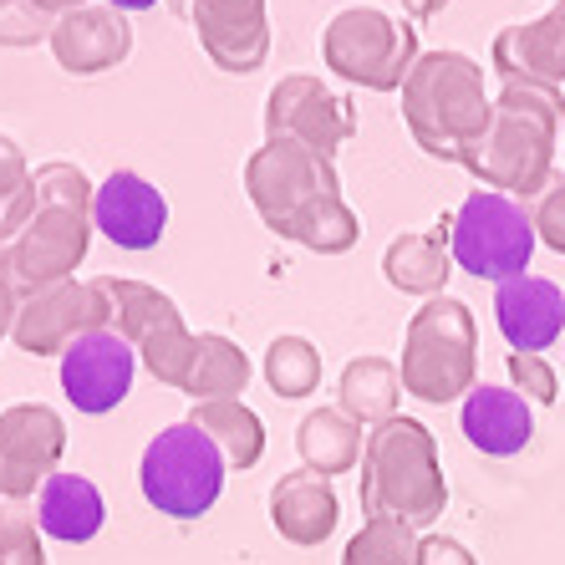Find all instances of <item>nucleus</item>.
<instances>
[{"instance_id": "f257e3e1", "label": "nucleus", "mask_w": 565, "mask_h": 565, "mask_svg": "<svg viewBox=\"0 0 565 565\" xmlns=\"http://www.w3.org/2000/svg\"><path fill=\"white\" fill-rule=\"evenodd\" d=\"M565 97L561 87L535 77H500L494 93V118L489 128L463 148L459 169L494 194H510L520 204L540 199L555 179V153H561Z\"/></svg>"}, {"instance_id": "f03ea898", "label": "nucleus", "mask_w": 565, "mask_h": 565, "mask_svg": "<svg viewBox=\"0 0 565 565\" xmlns=\"http://www.w3.org/2000/svg\"><path fill=\"white\" fill-rule=\"evenodd\" d=\"M448 510V479L428 423L387 418L367 434L362 448V514L367 520H403L413 530L438 525Z\"/></svg>"}, {"instance_id": "7ed1b4c3", "label": "nucleus", "mask_w": 565, "mask_h": 565, "mask_svg": "<svg viewBox=\"0 0 565 565\" xmlns=\"http://www.w3.org/2000/svg\"><path fill=\"white\" fill-rule=\"evenodd\" d=\"M494 118V97L484 93V66L469 52L438 46L413 62L403 82V122L428 158L459 163L463 148Z\"/></svg>"}, {"instance_id": "20e7f679", "label": "nucleus", "mask_w": 565, "mask_h": 565, "mask_svg": "<svg viewBox=\"0 0 565 565\" xmlns=\"http://www.w3.org/2000/svg\"><path fill=\"white\" fill-rule=\"evenodd\" d=\"M403 393L418 403H459L479 387V327L459 296H434L413 311L403 331Z\"/></svg>"}, {"instance_id": "39448f33", "label": "nucleus", "mask_w": 565, "mask_h": 565, "mask_svg": "<svg viewBox=\"0 0 565 565\" xmlns=\"http://www.w3.org/2000/svg\"><path fill=\"white\" fill-rule=\"evenodd\" d=\"M418 56V31L377 6H347L321 31V66L367 93H403Z\"/></svg>"}, {"instance_id": "423d86ee", "label": "nucleus", "mask_w": 565, "mask_h": 565, "mask_svg": "<svg viewBox=\"0 0 565 565\" xmlns=\"http://www.w3.org/2000/svg\"><path fill=\"white\" fill-rule=\"evenodd\" d=\"M224 454L199 434L194 423H169L163 434L148 438L143 463H138V489L158 514L169 520H199L210 514L224 494Z\"/></svg>"}, {"instance_id": "0eeeda50", "label": "nucleus", "mask_w": 565, "mask_h": 565, "mask_svg": "<svg viewBox=\"0 0 565 565\" xmlns=\"http://www.w3.org/2000/svg\"><path fill=\"white\" fill-rule=\"evenodd\" d=\"M535 220L520 199L494 194V189H473L459 204V214H448V250L463 276L479 280H504L525 276L530 255H535Z\"/></svg>"}, {"instance_id": "6e6552de", "label": "nucleus", "mask_w": 565, "mask_h": 565, "mask_svg": "<svg viewBox=\"0 0 565 565\" xmlns=\"http://www.w3.org/2000/svg\"><path fill=\"white\" fill-rule=\"evenodd\" d=\"M245 194L265 220V230L290 239L316 204L342 194V179H337L331 158L311 153L301 143H286V138H265V148H255L250 163H245Z\"/></svg>"}, {"instance_id": "1a4fd4ad", "label": "nucleus", "mask_w": 565, "mask_h": 565, "mask_svg": "<svg viewBox=\"0 0 565 565\" xmlns=\"http://www.w3.org/2000/svg\"><path fill=\"white\" fill-rule=\"evenodd\" d=\"M93 210L77 204H36L21 235L0 250V270L11 276L21 296H36L46 286L77 280V265L93 250Z\"/></svg>"}, {"instance_id": "9d476101", "label": "nucleus", "mask_w": 565, "mask_h": 565, "mask_svg": "<svg viewBox=\"0 0 565 565\" xmlns=\"http://www.w3.org/2000/svg\"><path fill=\"white\" fill-rule=\"evenodd\" d=\"M265 138H286V143H301L321 158H337V148L356 138L352 103L306 72L280 77L265 93Z\"/></svg>"}, {"instance_id": "9b49d317", "label": "nucleus", "mask_w": 565, "mask_h": 565, "mask_svg": "<svg viewBox=\"0 0 565 565\" xmlns=\"http://www.w3.org/2000/svg\"><path fill=\"white\" fill-rule=\"evenodd\" d=\"M113 316L97 280H62V286H46L36 296H21V311H15L11 342L31 356H62L66 347L87 337V331H103Z\"/></svg>"}, {"instance_id": "f8f14e48", "label": "nucleus", "mask_w": 565, "mask_h": 565, "mask_svg": "<svg viewBox=\"0 0 565 565\" xmlns=\"http://www.w3.org/2000/svg\"><path fill=\"white\" fill-rule=\"evenodd\" d=\"M66 423L46 403H15L0 413V473H6V500H31L41 484L62 469Z\"/></svg>"}, {"instance_id": "ddd939ff", "label": "nucleus", "mask_w": 565, "mask_h": 565, "mask_svg": "<svg viewBox=\"0 0 565 565\" xmlns=\"http://www.w3.org/2000/svg\"><path fill=\"white\" fill-rule=\"evenodd\" d=\"M132 377H138V352L113 327L87 331L62 352V393L87 418H103L118 408L132 393Z\"/></svg>"}, {"instance_id": "4468645a", "label": "nucleus", "mask_w": 565, "mask_h": 565, "mask_svg": "<svg viewBox=\"0 0 565 565\" xmlns=\"http://www.w3.org/2000/svg\"><path fill=\"white\" fill-rule=\"evenodd\" d=\"M93 230L118 250H153L169 235V199L138 169H113L93 194Z\"/></svg>"}, {"instance_id": "2eb2a0df", "label": "nucleus", "mask_w": 565, "mask_h": 565, "mask_svg": "<svg viewBox=\"0 0 565 565\" xmlns=\"http://www.w3.org/2000/svg\"><path fill=\"white\" fill-rule=\"evenodd\" d=\"M199 46L220 72L250 77L270 56V15L265 0H194Z\"/></svg>"}, {"instance_id": "dca6fc26", "label": "nucleus", "mask_w": 565, "mask_h": 565, "mask_svg": "<svg viewBox=\"0 0 565 565\" xmlns=\"http://www.w3.org/2000/svg\"><path fill=\"white\" fill-rule=\"evenodd\" d=\"M46 46H52L56 66H62L66 77H103V72L128 62L132 26H128V15L113 11V6H77V11H66L52 21Z\"/></svg>"}, {"instance_id": "f3484780", "label": "nucleus", "mask_w": 565, "mask_h": 565, "mask_svg": "<svg viewBox=\"0 0 565 565\" xmlns=\"http://www.w3.org/2000/svg\"><path fill=\"white\" fill-rule=\"evenodd\" d=\"M494 327L510 352H545L565 331V290L545 276H514L494 286Z\"/></svg>"}, {"instance_id": "a211bd4d", "label": "nucleus", "mask_w": 565, "mask_h": 565, "mask_svg": "<svg viewBox=\"0 0 565 565\" xmlns=\"http://www.w3.org/2000/svg\"><path fill=\"white\" fill-rule=\"evenodd\" d=\"M459 428L469 438V448H479L484 459H514L525 454L535 438V403L514 393V387H473L459 408Z\"/></svg>"}, {"instance_id": "6ab92c4d", "label": "nucleus", "mask_w": 565, "mask_h": 565, "mask_svg": "<svg viewBox=\"0 0 565 565\" xmlns=\"http://www.w3.org/2000/svg\"><path fill=\"white\" fill-rule=\"evenodd\" d=\"M494 77H535L561 87L565 82V0H555L535 21H514L494 36Z\"/></svg>"}, {"instance_id": "aec40b11", "label": "nucleus", "mask_w": 565, "mask_h": 565, "mask_svg": "<svg viewBox=\"0 0 565 565\" xmlns=\"http://www.w3.org/2000/svg\"><path fill=\"white\" fill-rule=\"evenodd\" d=\"M337 520H342V500H337L331 479H321L311 469H296L276 479V489H270V525H276L280 540L311 551V545L331 540Z\"/></svg>"}, {"instance_id": "412c9836", "label": "nucleus", "mask_w": 565, "mask_h": 565, "mask_svg": "<svg viewBox=\"0 0 565 565\" xmlns=\"http://www.w3.org/2000/svg\"><path fill=\"white\" fill-rule=\"evenodd\" d=\"M97 290H103L107 316H113L107 327L118 331L132 352H148V347L163 342V337H173V331H189L179 301H173V296H163L158 286H148V280L97 276Z\"/></svg>"}, {"instance_id": "4be33fe9", "label": "nucleus", "mask_w": 565, "mask_h": 565, "mask_svg": "<svg viewBox=\"0 0 565 565\" xmlns=\"http://www.w3.org/2000/svg\"><path fill=\"white\" fill-rule=\"evenodd\" d=\"M454 250H448V220H438L434 230H403V235L382 250V280L403 296H448V276H454Z\"/></svg>"}, {"instance_id": "5701e85b", "label": "nucleus", "mask_w": 565, "mask_h": 565, "mask_svg": "<svg viewBox=\"0 0 565 565\" xmlns=\"http://www.w3.org/2000/svg\"><path fill=\"white\" fill-rule=\"evenodd\" d=\"M107 525V500L103 489L87 479V473H62L56 469L36 494V530L46 540H62V545H87L97 540V530Z\"/></svg>"}, {"instance_id": "b1692460", "label": "nucleus", "mask_w": 565, "mask_h": 565, "mask_svg": "<svg viewBox=\"0 0 565 565\" xmlns=\"http://www.w3.org/2000/svg\"><path fill=\"white\" fill-rule=\"evenodd\" d=\"M362 448L367 434L362 423L347 418L342 408H311L296 428V454H301V469L321 473V479H337V473H352L362 463Z\"/></svg>"}, {"instance_id": "393cba45", "label": "nucleus", "mask_w": 565, "mask_h": 565, "mask_svg": "<svg viewBox=\"0 0 565 565\" xmlns=\"http://www.w3.org/2000/svg\"><path fill=\"white\" fill-rule=\"evenodd\" d=\"M397 403H403V372L387 356H352L337 377V408L356 423H387L397 418Z\"/></svg>"}, {"instance_id": "a878e982", "label": "nucleus", "mask_w": 565, "mask_h": 565, "mask_svg": "<svg viewBox=\"0 0 565 565\" xmlns=\"http://www.w3.org/2000/svg\"><path fill=\"white\" fill-rule=\"evenodd\" d=\"M189 423H194L199 434L220 448L230 469H255V463L265 459V423H260V413H255L245 397H224V403H194Z\"/></svg>"}, {"instance_id": "bb28decb", "label": "nucleus", "mask_w": 565, "mask_h": 565, "mask_svg": "<svg viewBox=\"0 0 565 565\" xmlns=\"http://www.w3.org/2000/svg\"><path fill=\"white\" fill-rule=\"evenodd\" d=\"M250 352L239 342H230L224 331H199L194 367H189L179 393L194 397V403H224V397H239L250 387Z\"/></svg>"}, {"instance_id": "cd10ccee", "label": "nucleus", "mask_w": 565, "mask_h": 565, "mask_svg": "<svg viewBox=\"0 0 565 565\" xmlns=\"http://www.w3.org/2000/svg\"><path fill=\"white\" fill-rule=\"evenodd\" d=\"M270 393L296 403V397H311L321 387V347L311 337H296V331H280L276 342L265 347V362H260Z\"/></svg>"}, {"instance_id": "c85d7f7f", "label": "nucleus", "mask_w": 565, "mask_h": 565, "mask_svg": "<svg viewBox=\"0 0 565 565\" xmlns=\"http://www.w3.org/2000/svg\"><path fill=\"white\" fill-rule=\"evenodd\" d=\"M418 530L403 520H367L347 540L342 565H418Z\"/></svg>"}, {"instance_id": "c756f323", "label": "nucleus", "mask_w": 565, "mask_h": 565, "mask_svg": "<svg viewBox=\"0 0 565 565\" xmlns=\"http://www.w3.org/2000/svg\"><path fill=\"white\" fill-rule=\"evenodd\" d=\"M356 239H362V220H356V210L347 204V194H337V199H327V204H316V210L296 224L290 245H301V250H311V255H347Z\"/></svg>"}, {"instance_id": "7c9ffc66", "label": "nucleus", "mask_w": 565, "mask_h": 565, "mask_svg": "<svg viewBox=\"0 0 565 565\" xmlns=\"http://www.w3.org/2000/svg\"><path fill=\"white\" fill-rule=\"evenodd\" d=\"M36 210V189H31V163L15 148V138L0 132V250L21 235V224Z\"/></svg>"}, {"instance_id": "2f4dec72", "label": "nucleus", "mask_w": 565, "mask_h": 565, "mask_svg": "<svg viewBox=\"0 0 565 565\" xmlns=\"http://www.w3.org/2000/svg\"><path fill=\"white\" fill-rule=\"evenodd\" d=\"M31 189H36V204H77V210H93V194H97L93 179L77 163H62V158L31 169Z\"/></svg>"}, {"instance_id": "473e14b6", "label": "nucleus", "mask_w": 565, "mask_h": 565, "mask_svg": "<svg viewBox=\"0 0 565 565\" xmlns=\"http://www.w3.org/2000/svg\"><path fill=\"white\" fill-rule=\"evenodd\" d=\"M0 565H46V535L36 530V514L0 510Z\"/></svg>"}, {"instance_id": "72a5a7b5", "label": "nucleus", "mask_w": 565, "mask_h": 565, "mask_svg": "<svg viewBox=\"0 0 565 565\" xmlns=\"http://www.w3.org/2000/svg\"><path fill=\"white\" fill-rule=\"evenodd\" d=\"M504 367H510V387L525 397V403H535V408H551L555 403L561 377H555V367L540 352H510L504 356Z\"/></svg>"}, {"instance_id": "f704fd0d", "label": "nucleus", "mask_w": 565, "mask_h": 565, "mask_svg": "<svg viewBox=\"0 0 565 565\" xmlns=\"http://www.w3.org/2000/svg\"><path fill=\"white\" fill-rule=\"evenodd\" d=\"M52 36V15H41L31 0H0V46H36Z\"/></svg>"}, {"instance_id": "c9c22d12", "label": "nucleus", "mask_w": 565, "mask_h": 565, "mask_svg": "<svg viewBox=\"0 0 565 565\" xmlns=\"http://www.w3.org/2000/svg\"><path fill=\"white\" fill-rule=\"evenodd\" d=\"M530 220H535V239L545 250L565 255V173L551 179V189L530 204Z\"/></svg>"}, {"instance_id": "e433bc0d", "label": "nucleus", "mask_w": 565, "mask_h": 565, "mask_svg": "<svg viewBox=\"0 0 565 565\" xmlns=\"http://www.w3.org/2000/svg\"><path fill=\"white\" fill-rule=\"evenodd\" d=\"M418 565H479L473 551L454 535H423L418 540Z\"/></svg>"}, {"instance_id": "4c0bfd02", "label": "nucleus", "mask_w": 565, "mask_h": 565, "mask_svg": "<svg viewBox=\"0 0 565 565\" xmlns=\"http://www.w3.org/2000/svg\"><path fill=\"white\" fill-rule=\"evenodd\" d=\"M15 311H21V290L11 286V276L0 270V342L11 337V327H15Z\"/></svg>"}, {"instance_id": "58836bf2", "label": "nucleus", "mask_w": 565, "mask_h": 565, "mask_svg": "<svg viewBox=\"0 0 565 565\" xmlns=\"http://www.w3.org/2000/svg\"><path fill=\"white\" fill-rule=\"evenodd\" d=\"M31 6H36V11H41V15H52V21H56V15H66V11H77V6H93V0H31Z\"/></svg>"}, {"instance_id": "ea45409f", "label": "nucleus", "mask_w": 565, "mask_h": 565, "mask_svg": "<svg viewBox=\"0 0 565 565\" xmlns=\"http://www.w3.org/2000/svg\"><path fill=\"white\" fill-rule=\"evenodd\" d=\"M448 0H403V11L413 15V21H428V15H438Z\"/></svg>"}, {"instance_id": "a19ab883", "label": "nucleus", "mask_w": 565, "mask_h": 565, "mask_svg": "<svg viewBox=\"0 0 565 565\" xmlns=\"http://www.w3.org/2000/svg\"><path fill=\"white\" fill-rule=\"evenodd\" d=\"M103 6H113V11H122V15H132V11H153L158 0H103Z\"/></svg>"}, {"instance_id": "79ce46f5", "label": "nucleus", "mask_w": 565, "mask_h": 565, "mask_svg": "<svg viewBox=\"0 0 565 565\" xmlns=\"http://www.w3.org/2000/svg\"><path fill=\"white\" fill-rule=\"evenodd\" d=\"M0 500H6V473H0Z\"/></svg>"}, {"instance_id": "37998d69", "label": "nucleus", "mask_w": 565, "mask_h": 565, "mask_svg": "<svg viewBox=\"0 0 565 565\" xmlns=\"http://www.w3.org/2000/svg\"><path fill=\"white\" fill-rule=\"evenodd\" d=\"M561 153H565V148H561Z\"/></svg>"}]
</instances>
